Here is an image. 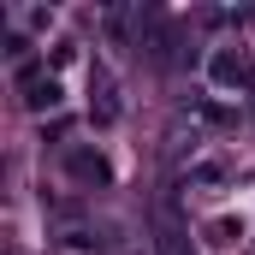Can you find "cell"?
Segmentation results:
<instances>
[{"label":"cell","instance_id":"6da1fadb","mask_svg":"<svg viewBox=\"0 0 255 255\" xmlns=\"http://www.w3.org/2000/svg\"><path fill=\"white\" fill-rule=\"evenodd\" d=\"M65 166H71L77 178H89V184H107V160H101V154H89V148H71V154H65Z\"/></svg>","mask_w":255,"mask_h":255},{"label":"cell","instance_id":"7a4b0ae2","mask_svg":"<svg viewBox=\"0 0 255 255\" xmlns=\"http://www.w3.org/2000/svg\"><path fill=\"white\" fill-rule=\"evenodd\" d=\"M119 113H125V107H119V89H113V83H101V101L89 107V119H95V125H113Z\"/></svg>","mask_w":255,"mask_h":255},{"label":"cell","instance_id":"3957f363","mask_svg":"<svg viewBox=\"0 0 255 255\" xmlns=\"http://www.w3.org/2000/svg\"><path fill=\"white\" fill-rule=\"evenodd\" d=\"M154 244H160V255H190V238H184L178 226H160V238H154Z\"/></svg>","mask_w":255,"mask_h":255},{"label":"cell","instance_id":"277c9868","mask_svg":"<svg viewBox=\"0 0 255 255\" xmlns=\"http://www.w3.org/2000/svg\"><path fill=\"white\" fill-rule=\"evenodd\" d=\"M30 107H60V83L48 77V83H30V95H24Z\"/></svg>","mask_w":255,"mask_h":255}]
</instances>
